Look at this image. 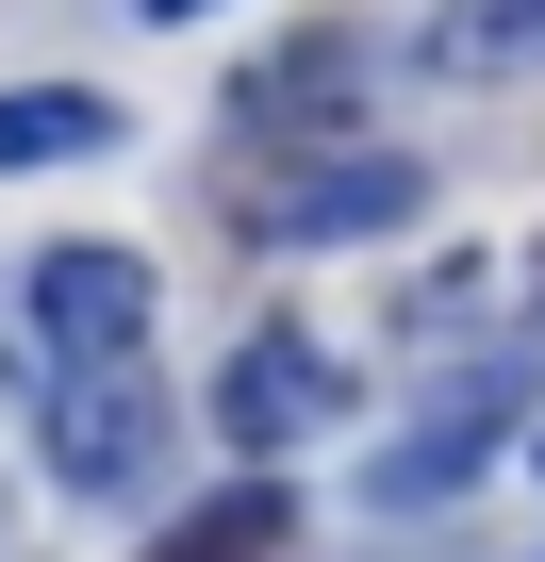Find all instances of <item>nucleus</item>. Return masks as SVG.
Masks as SVG:
<instances>
[{
	"instance_id": "10",
	"label": "nucleus",
	"mask_w": 545,
	"mask_h": 562,
	"mask_svg": "<svg viewBox=\"0 0 545 562\" xmlns=\"http://www.w3.org/2000/svg\"><path fill=\"white\" fill-rule=\"evenodd\" d=\"M264 546H282V480H231V496H198L149 562H264Z\"/></svg>"
},
{
	"instance_id": "1",
	"label": "nucleus",
	"mask_w": 545,
	"mask_h": 562,
	"mask_svg": "<svg viewBox=\"0 0 545 562\" xmlns=\"http://www.w3.org/2000/svg\"><path fill=\"white\" fill-rule=\"evenodd\" d=\"M166 331V281L133 248H34L18 281H0V381H50V364H133Z\"/></svg>"
},
{
	"instance_id": "5",
	"label": "nucleus",
	"mask_w": 545,
	"mask_h": 562,
	"mask_svg": "<svg viewBox=\"0 0 545 562\" xmlns=\"http://www.w3.org/2000/svg\"><path fill=\"white\" fill-rule=\"evenodd\" d=\"M397 215H430V166H413V149H315L248 232H264V248H381Z\"/></svg>"
},
{
	"instance_id": "11",
	"label": "nucleus",
	"mask_w": 545,
	"mask_h": 562,
	"mask_svg": "<svg viewBox=\"0 0 545 562\" xmlns=\"http://www.w3.org/2000/svg\"><path fill=\"white\" fill-rule=\"evenodd\" d=\"M166 18H215V0H149V34H166Z\"/></svg>"
},
{
	"instance_id": "9",
	"label": "nucleus",
	"mask_w": 545,
	"mask_h": 562,
	"mask_svg": "<svg viewBox=\"0 0 545 562\" xmlns=\"http://www.w3.org/2000/svg\"><path fill=\"white\" fill-rule=\"evenodd\" d=\"M231 133H348L331 50H315V67H298V50H282V67H248V83H231Z\"/></svg>"
},
{
	"instance_id": "6",
	"label": "nucleus",
	"mask_w": 545,
	"mask_h": 562,
	"mask_svg": "<svg viewBox=\"0 0 545 562\" xmlns=\"http://www.w3.org/2000/svg\"><path fill=\"white\" fill-rule=\"evenodd\" d=\"M348 414V364L315 348V331H248L231 348V381H215V430L248 447V463H282V447H315Z\"/></svg>"
},
{
	"instance_id": "3",
	"label": "nucleus",
	"mask_w": 545,
	"mask_h": 562,
	"mask_svg": "<svg viewBox=\"0 0 545 562\" xmlns=\"http://www.w3.org/2000/svg\"><path fill=\"white\" fill-rule=\"evenodd\" d=\"M512 414H529V348L463 364V381H446V397H430V414H413V430L364 463V496H381V513H430V496H463V480H479V447H496Z\"/></svg>"
},
{
	"instance_id": "4",
	"label": "nucleus",
	"mask_w": 545,
	"mask_h": 562,
	"mask_svg": "<svg viewBox=\"0 0 545 562\" xmlns=\"http://www.w3.org/2000/svg\"><path fill=\"white\" fill-rule=\"evenodd\" d=\"M529 331H545V232L446 248V265L413 281V348H463V364H496V348H529Z\"/></svg>"
},
{
	"instance_id": "8",
	"label": "nucleus",
	"mask_w": 545,
	"mask_h": 562,
	"mask_svg": "<svg viewBox=\"0 0 545 562\" xmlns=\"http://www.w3.org/2000/svg\"><path fill=\"white\" fill-rule=\"evenodd\" d=\"M83 149H116V100H83V83L0 100V166H83Z\"/></svg>"
},
{
	"instance_id": "7",
	"label": "nucleus",
	"mask_w": 545,
	"mask_h": 562,
	"mask_svg": "<svg viewBox=\"0 0 545 562\" xmlns=\"http://www.w3.org/2000/svg\"><path fill=\"white\" fill-rule=\"evenodd\" d=\"M430 83H545V0H430Z\"/></svg>"
},
{
	"instance_id": "2",
	"label": "nucleus",
	"mask_w": 545,
	"mask_h": 562,
	"mask_svg": "<svg viewBox=\"0 0 545 562\" xmlns=\"http://www.w3.org/2000/svg\"><path fill=\"white\" fill-rule=\"evenodd\" d=\"M34 447H50L67 496H166V447H182L166 364H149V348H133V364H50V381H34Z\"/></svg>"
}]
</instances>
